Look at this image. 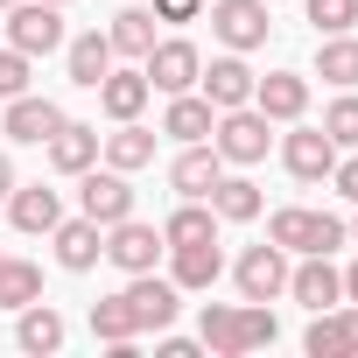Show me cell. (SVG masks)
<instances>
[{
	"instance_id": "cell-46",
	"label": "cell",
	"mask_w": 358,
	"mask_h": 358,
	"mask_svg": "<svg viewBox=\"0 0 358 358\" xmlns=\"http://www.w3.org/2000/svg\"><path fill=\"white\" fill-rule=\"evenodd\" d=\"M267 8H274V0H267Z\"/></svg>"
},
{
	"instance_id": "cell-27",
	"label": "cell",
	"mask_w": 358,
	"mask_h": 358,
	"mask_svg": "<svg viewBox=\"0 0 358 358\" xmlns=\"http://www.w3.org/2000/svg\"><path fill=\"white\" fill-rule=\"evenodd\" d=\"M316 78L337 85V92L358 85V36H351V29H344V36H316Z\"/></svg>"
},
{
	"instance_id": "cell-10",
	"label": "cell",
	"mask_w": 358,
	"mask_h": 358,
	"mask_svg": "<svg viewBox=\"0 0 358 358\" xmlns=\"http://www.w3.org/2000/svg\"><path fill=\"white\" fill-rule=\"evenodd\" d=\"M162 253H169V239H162L155 225H141V218H120V225H106V260H113L120 274H148Z\"/></svg>"
},
{
	"instance_id": "cell-38",
	"label": "cell",
	"mask_w": 358,
	"mask_h": 358,
	"mask_svg": "<svg viewBox=\"0 0 358 358\" xmlns=\"http://www.w3.org/2000/svg\"><path fill=\"white\" fill-rule=\"evenodd\" d=\"M204 0H155V22H197Z\"/></svg>"
},
{
	"instance_id": "cell-36",
	"label": "cell",
	"mask_w": 358,
	"mask_h": 358,
	"mask_svg": "<svg viewBox=\"0 0 358 358\" xmlns=\"http://www.w3.org/2000/svg\"><path fill=\"white\" fill-rule=\"evenodd\" d=\"M344 239H351V225L330 218V211H316V225H309V253H337Z\"/></svg>"
},
{
	"instance_id": "cell-45",
	"label": "cell",
	"mask_w": 358,
	"mask_h": 358,
	"mask_svg": "<svg viewBox=\"0 0 358 358\" xmlns=\"http://www.w3.org/2000/svg\"><path fill=\"white\" fill-rule=\"evenodd\" d=\"M0 260H8V253H0Z\"/></svg>"
},
{
	"instance_id": "cell-1",
	"label": "cell",
	"mask_w": 358,
	"mask_h": 358,
	"mask_svg": "<svg viewBox=\"0 0 358 358\" xmlns=\"http://www.w3.org/2000/svg\"><path fill=\"white\" fill-rule=\"evenodd\" d=\"M197 337H204V351H218V358H246V351H260V344H274L281 337V323H274V309L267 302H204V316H197Z\"/></svg>"
},
{
	"instance_id": "cell-41",
	"label": "cell",
	"mask_w": 358,
	"mask_h": 358,
	"mask_svg": "<svg viewBox=\"0 0 358 358\" xmlns=\"http://www.w3.org/2000/svg\"><path fill=\"white\" fill-rule=\"evenodd\" d=\"M344 302H358V260L344 267Z\"/></svg>"
},
{
	"instance_id": "cell-20",
	"label": "cell",
	"mask_w": 358,
	"mask_h": 358,
	"mask_svg": "<svg viewBox=\"0 0 358 358\" xmlns=\"http://www.w3.org/2000/svg\"><path fill=\"white\" fill-rule=\"evenodd\" d=\"M218 274H225V253H218V239H197V246H169V281L183 288V295L211 288Z\"/></svg>"
},
{
	"instance_id": "cell-37",
	"label": "cell",
	"mask_w": 358,
	"mask_h": 358,
	"mask_svg": "<svg viewBox=\"0 0 358 358\" xmlns=\"http://www.w3.org/2000/svg\"><path fill=\"white\" fill-rule=\"evenodd\" d=\"M330 183H337V197H344V204H358V148H344V155H337Z\"/></svg>"
},
{
	"instance_id": "cell-39",
	"label": "cell",
	"mask_w": 358,
	"mask_h": 358,
	"mask_svg": "<svg viewBox=\"0 0 358 358\" xmlns=\"http://www.w3.org/2000/svg\"><path fill=\"white\" fill-rule=\"evenodd\" d=\"M197 351H204V337H197V344H190V337H162V344H155V358H197Z\"/></svg>"
},
{
	"instance_id": "cell-23",
	"label": "cell",
	"mask_w": 358,
	"mask_h": 358,
	"mask_svg": "<svg viewBox=\"0 0 358 358\" xmlns=\"http://www.w3.org/2000/svg\"><path fill=\"white\" fill-rule=\"evenodd\" d=\"M99 155H106V169L134 176V169H148V162H155V134H148L141 120H113V134L99 141Z\"/></svg>"
},
{
	"instance_id": "cell-3",
	"label": "cell",
	"mask_w": 358,
	"mask_h": 358,
	"mask_svg": "<svg viewBox=\"0 0 358 358\" xmlns=\"http://www.w3.org/2000/svg\"><path fill=\"white\" fill-rule=\"evenodd\" d=\"M8 43L22 57L64 50V8H57V0H15V8H8Z\"/></svg>"
},
{
	"instance_id": "cell-17",
	"label": "cell",
	"mask_w": 358,
	"mask_h": 358,
	"mask_svg": "<svg viewBox=\"0 0 358 358\" xmlns=\"http://www.w3.org/2000/svg\"><path fill=\"white\" fill-rule=\"evenodd\" d=\"M309 358H351L358 351V302H337V309H316L309 323Z\"/></svg>"
},
{
	"instance_id": "cell-12",
	"label": "cell",
	"mask_w": 358,
	"mask_h": 358,
	"mask_svg": "<svg viewBox=\"0 0 358 358\" xmlns=\"http://www.w3.org/2000/svg\"><path fill=\"white\" fill-rule=\"evenodd\" d=\"M50 239H57V267H64V274H92V267L106 260V225H92L85 211H78V218H57Z\"/></svg>"
},
{
	"instance_id": "cell-6",
	"label": "cell",
	"mask_w": 358,
	"mask_h": 358,
	"mask_svg": "<svg viewBox=\"0 0 358 358\" xmlns=\"http://www.w3.org/2000/svg\"><path fill=\"white\" fill-rule=\"evenodd\" d=\"M204 8H211V36H218L225 50H239V57L260 50L267 29H274V22H267V0H204Z\"/></svg>"
},
{
	"instance_id": "cell-11",
	"label": "cell",
	"mask_w": 358,
	"mask_h": 358,
	"mask_svg": "<svg viewBox=\"0 0 358 358\" xmlns=\"http://www.w3.org/2000/svg\"><path fill=\"white\" fill-rule=\"evenodd\" d=\"M232 281H239L246 302H274V295H288V253H281L274 239H267V246H246L239 267H232Z\"/></svg>"
},
{
	"instance_id": "cell-13",
	"label": "cell",
	"mask_w": 358,
	"mask_h": 358,
	"mask_svg": "<svg viewBox=\"0 0 358 358\" xmlns=\"http://www.w3.org/2000/svg\"><path fill=\"white\" fill-rule=\"evenodd\" d=\"M197 85H204V99H211L218 113H232V106H253V64H246L239 50L211 57V64L197 71Z\"/></svg>"
},
{
	"instance_id": "cell-28",
	"label": "cell",
	"mask_w": 358,
	"mask_h": 358,
	"mask_svg": "<svg viewBox=\"0 0 358 358\" xmlns=\"http://www.w3.org/2000/svg\"><path fill=\"white\" fill-rule=\"evenodd\" d=\"M162 239L169 246H197V239H218V211L204 204V197H183L169 218H162Z\"/></svg>"
},
{
	"instance_id": "cell-31",
	"label": "cell",
	"mask_w": 358,
	"mask_h": 358,
	"mask_svg": "<svg viewBox=\"0 0 358 358\" xmlns=\"http://www.w3.org/2000/svg\"><path fill=\"white\" fill-rule=\"evenodd\" d=\"M43 295V267L36 260H0V309H29Z\"/></svg>"
},
{
	"instance_id": "cell-8",
	"label": "cell",
	"mask_w": 358,
	"mask_h": 358,
	"mask_svg": "<svg viewBox=\"0 0 358 358\" xmlns=\"http://www.w3.org/2000/svg\"><path fill=\"white\" fill-rule=\"evenodd\" d=\"M120 295H127V309H134V323H141V330H169V323H176V309H183V288L162 281L155 267H148V274H127V288H120Z\"/></svg>"
},
{
	"instance_id": "cell-26",
	"label": "cell",
	"mask_w": 358,
	"mask_h": 358,
	"mask_svg": "<svg viewBox=\"0 0 358 358\" xmlns=\"http://www.w3.org/2000/svg\"><path fill=\"white\" fill-rule=\"evenodd\" d=\"M64 71H71V85H85V92H99V78L113 71V43H106L99 29H85V36H71V43H64Z\"/></svg>"
},
{
	"instance_id": "cell-4",
	"label": "cell",
	"mask_w": 358,
	"mask_h": 358,
	"mask_svg": "<svg viewBox=\"0 0 358 358\" xmlns=\"http://www.w3.org/2000/svg\"><path fill=\"white\" fill-rule=\"evenodd\" d=\"M337 155H344V148H337L323 127H302V120H288V134H281V162H288V176H295V183H330Z\"/></svg>"
},
{
	"instance_id": "cell-14",
	"label": "cell",
	"mask_w": 358,
	"mask_h": 358,
	"mask_svg": "<svg viewBox=\"0 0 358 358\" xmlns=\"http://www.w3.org/2000/svg\"><path fill=\"white\" fill-rule=\"evenodd\" d=\"M288 295L316 316V309H337L344 302V274L330 267V253H302V267H288Z\"/></svg>"
},
{
	"instance_id": "cell-18",
	"label": "cell",
	"mask_w": 358,
	"mask_h": 358,
	"mask_svg": "<svg viewBox=\"0 0 358 358\" xmlns=\"http://www.w3.org/2000/svg\"><path fill=\"white\" fill-rule=\"evenodd\" d=\"M99 141H106L99 127H85V120H64V127H57L43 148H50V169H57V176H85V169L99 162Z\"/></svg>"
},
{
	"instance_id": "cell-33",
	"label": "cell",
	"mask_w": 358,
	"mask_h": 358,
	"mask_svg": "<svg viewBox=\"0 0 358 358\" xmlns=\"http://www.w3.org/2000/svg\"><path fill=\"white\" fill-rule=\"evenodd\" d=\"M323 134H330L337 148H358V92H337V99H330V113H323Z\"/></svg>"
},
{
	"instance_id": "cell-29",
	"label": "cell",
	"mask_w": 358,
	"mask_h": 358,
	"mask_svg": "<svg viewBox=\"0 0 358 358\" xmlns=\"http://www.w3.org/2000/svg\"><path fill=\"white\" fill-rule=\"evenodd\" d=\"M106 43H113V57H148L155 50V8H120Z\"/></svg>"
},
{
	"instance_id": "cell-35",
	"label": "cell",
	"mask_w": 358,
	"mask_h": 358,
	"mask_svg": "<svg viewBox=\"0 0 358 358\" xmlns=\"http://www.w3.org/2000/svg\"><path fill=\"white\" fill-rule=\"evenodd\" d=\"M29 71H36V57H22L15 43L0 50V99H22L29 92Z\"/></svg>"
},
{
	"instance_id": "cell-22",
	"label": "cell",
	"mask_w": 358,
	"mask_h": 358,
	"mask_svg": "<svg viewBox=\"0 0 358 358\" xmlns=\"http://www.w3.org/2000/svg\"><path fill=\"white\" fill-rule=\"evenodd\" d=\"M148 99H155L148 71H106V78H99V106H106V120H141Z\"/></svg>"
},
{
	"instance_id": "cell-5",
	"label": "cell",
	"mask_w": 358,
	"mask_h": 358,
	"mask_svg": "<svg viewBox=\"0 0 358 358\" xmlns=\"http://www.w3.org/2000/svg\"><path fill=\"white\" fill-rule=\"evenodd\" d=\"M78 211L92 218V225H120V218H134V183H127V176L120 169H85L78 176Z\"/></svg>"
},
{
	"instance_id": "cell-21",
	"label": "cell",
	"mask_w": 358,
	"mask_h": 358,
	"mask_svg": "<svg viewBox=\"0 0 358 358\" xmlns=\"http://www.w3.org/2000/svg\"><path fill=\"white\" fill-rule=\"evenodd\" d=\"M8 218H15V232L36 239V232H50V225L64 218V197H57L50 183H15V190H8Z\"/></svg>"
},
{
	"instance_id": "cell-19",
	"label": "cell",
	"mask_w": 358,
	"mask_h": 358,
	"mask_svg": "<svg viewBox=\"0 0 358 358\" xmlns=\"http://www.w3.org/2000/svg\"><path fill=\"white\" fill-rule=\"evenodd\" d=\"M211 127H218V106L204 99V92H169V113H162V134L183 148V141H211Z\"/></svg>"
},
{
	"instance_id": "cell-44",
	"label": "cell",
	"mask_w": 358,
	"mask_h": 358,
	"mask_svg": "<svg viewBox=\"0 0 358 358\" xmlns=\"http://www.w3.org/2000/svg\"><path fill=\"white\" fill-rule=\"evenodd\" d=\"M57 8H71V0H57Z\"/></svg>"
},
{
	"instance_id": "cell-25",
	"label": "cell",
	"mask_w": 358,
	"mask_h": 358,
	"mask_svg": "<svg viewBox=\"0 0 358 358\" xmlns=\"http://www.w3.org/2000/svg\"><path fill=\"white\" fill-rule=\"evenodd\" d=\"M204 204L218 211V225H246V218H260V183H253V176H218V183L204 190Z\"/></svg>"
},
{
	"instance_id": "cell-40",
	"label": "cell",
	"mask_w": 358,
	"mask_h": 358,
	"mask_svg": "<svg viewBox=\"0 0 358 358\" xmlns=\"http://www.w3.org/2000/svg\"><path fill=\"white\" fill-rule=\"evenodd\" d=\"M8 190H15V162L0 155V204H8Z\"/></svg>"
},
{
	"instance_id": "cell-7",
	"label": "cell",
	"mask_w": 358,
	"mask_h": 358,
	"mask_svg": "<svg viewBox=\"0 0 358 358\" xmlns=\"http://www.w3.org/2000/svg\"><path fill=\"white\" fill-rule=\"evenodd\" d=\"M141 71H148V85H155V92H197L204 50H197L190 36H169V43H155V50L141 57Z\"/></svg>"
},
{
	"instance_id": "cell-30",
	"label": "cell",
	"mask_w": 358,
	"mask_h": 358,
	"mask_svg": "<svg viewBox=\"0 0 358 358\" xmlns=\"http://www.w3.org/2000/svg\"><path fill=\"white\" fill-rule=\"evenodd\" d=\"M92 337H99V344H134V337H141V323H134L127 295H106V302H92Z\"/></svg>"
},
{
	"instance_id": "cell-2",
	"label": "cell",
	"mask_w": 358,
	"mask_h": 358,
	"mask_svg": "<svg viewBox=\"0 0 358 358\" xmlns=\"http://www.w3.org/2000/svg\"><path fill=\"white\" fill-rule=\"evenodd\" d=\"M274 120L260 113V106H232V113H218V127H211V148L232 162V169H253V162H267V134Z\"/></svg>"
},
{
	"instance_id": "cell-16",
	"label": "cell",
	"mask_w": 358,
	"mask_h": 358,
	"mask_svg": "<svg viewBox=\"0 0 358 358\" xmlns=\"http://www.w3.org/2000/svg\"><path fill=\"white\" fill-rule=\"evenodd\" d=\"M218 176H225V155H218L211 141H183V155L169 162V190H176V197H204Z\"/></svg>"
},
{
	"instance_id": "cell-24",
	"label": "cell",
	"mask_w": 358,
	"mask_h": 358,
	"mask_svg": "<svg viewBox=\"0 0 358 358\" xmlns=\"http://www.w3.org/2000/svg\"><path fill=\"white\" fill-rule=\"evenodd\" d=\"M15 344L29 351V358H50V351H64V316L36 295L29 309H15Z\"/></svg>"
},
{
	"instance_id": "cell-9",
	"label": "cell",
	"mask_w": 358,
	"mask_h": 358,
	"mask_svg": "<svg viewBox=\"0 0 358 358\" xmlns=\"http://www.w3.org/2000/svg\"><path fill=\"white\" fill-rule=\"evenodd\" d=\"M71 113L57 106V99H43V92H22V99H8V120H0V134H8L15 148H43L57 127H64Z\"/></svg>"
},
{
	"instance_id": "cell-15",
	"label": "cell",
	"mask_w": 358,
	"mask_h": 358,
	"mask_svg": "<svg viewBox=\"0 0 358 358\" xmlns=\"http://www.w3.org/2000/svg\"><path fill=\"white\" fill-rule=\"evenodd\" d=\"M253 106H260L274 127H288V120L309 113V78H302V71H267V78H253Z\"/></svg>"
},
{
	"instance_id": "cell-43",
	"label": "cell",
	"mask_w": 358,
	"mask_h": 358,
	"mask_svg": "<svg viewBox=\"0 0 358 358\" xmlns=\"http://www.w3.org/2000/svg\"><path fill=\"white\" fill-rule=\"evenodd\" d=\"M0 8H15V0H0Z\"/></svg>"
},
{
	"instance_id": "cell-42",
	"label": "cell",
	"mask_w": 358,
	"mask_h": 358,
	"mask_svg": "<svg viewBox=\"0 0 358 358\" xmlns=\"http://www.w3.org/2000/svg\"><path fill=\"white\" fill-rule=\"evenodd\" d=\"M351 239H358V218H351Z\"/></svg>"
},
{
	"instance_id": "cell-32",
	"label": "cell",
	"mask_w": 358,
	"mask_h": 358,
	"mask_svg": "<svg viewBox=\"0 0 358 358\" xmlns=\"http://www.w3.org/2000/svg\"><path fill=\"white\" fill-rule=\"evenodd\" d=\"M309 225H316V211H302V204H281V211L267 218V239H274L281 253H309Z\"/></svg>"
},
{
	"instance_id": "cell-34",
	"label": "cell",
	"mask_w": 358,
	"mask_h": 358,
	"mask_svg": "<svg viewBox=\"0 0 358 358\" xmlns=\"http://www.w3.org/2000/svg\"><path fill=\"white\" fill-rule=\"evenodd\" d=\"M302 8H309L316 36H344V29H358V0H302Z\"/></svg>"
}]
</instances>
